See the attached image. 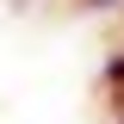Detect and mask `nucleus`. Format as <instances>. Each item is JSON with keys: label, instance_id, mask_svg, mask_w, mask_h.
Masks as SVG:
<instances>
[{"label": "nucleus", "instance_id": "1", "mask_svg": "<svg viewBox=\"0 0 124 124\" xmlns=\"http://www.w3.org/2000/svg\"><path fill=\"white\" fill-rule=\"evenodd\" d=\"M106 87H124V56H112V68H106Z\"/></svg>", "mask_w": 124, "mask_h": 124}, {"label": "nucleus", "instance_id": "2", "mask_svg": "<svg viewBox=\"0 0 124 124\" xmlns=\"http://www.w3.org/2000/svg\"><path fill=\"white\" fill-rule=\"evenodd\" d=\"M93 6H106V0H93Z\"/></svg>", "mask_w": 124, "mask_h": 124}]
</instances>
